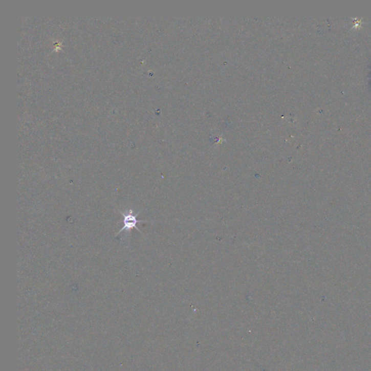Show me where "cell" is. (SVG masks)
I'll list each match as a JSON object with an SVG mask.
<instances>
[{
    "instance_id": "cell-1",
    "label": "cell",
    "mask_w": 371,
    "mask_h": 371,
    "mask_svg": "<svg viewBox=\"0 0 371 371\" xmlns=\"http://www.w3.org/2000/svg\"><path fill=\"white\" fill-rule=\"evenodd\" d=\"M121 213L122 214V215L123 216V228L118 231V233H117L116 236H118L119 233H121L124 231H126V232L130 233V231H132L134 228V229H137V231H139L141 233H142V231H141L137 227V224H138V223L141 222H148V221L137 220V217H138L139 214L141 213V211L137 212V214H134L132 210H127L126 212H121Z\"/></svg>"
}]
</instances>
